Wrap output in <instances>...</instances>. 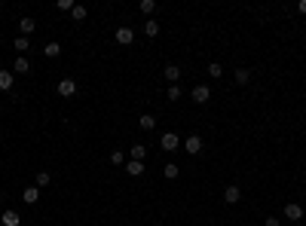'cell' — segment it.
<instances>
[{
    "label": "cell",
    "instance_id": "6",
    "mask_svg": "<svg viewBox=\"0 0 306 226\" xmlns=\"http://www.w3.org/2000/svg\"><path fill=\"white\" fill-rule=\"evenodd\" d=\"M21 202H25V205H37V202H40V187H25Z\"/></svg>",
    "mask_w": 306,
    "mask_h": 226
},
{
    "label": "cell",
    "instance_id": "13",
    "mask_svg": "<svg viewBox=\"0 0 306 226\" xmlns=\"http://www.w3.org/2000/svg\"><path fill=\"white\" fill-rule=\"evenodd\" d=\"M0 223H3V226H21V217H19V211H3Z\"/></svg>",
    "mask_w": 306,
    "mask_h": 226
},
{
    "label": "cell",
    "instance_id": "23",
    "mask_svg": "<svg viewBox=\"0 0 306 226\" xmlns=\"http://www.w3.org/2000/svg\"><path fill=\"white\" fill-rule=\"evenodd\" d=\"M208 76H211V80H218V76H224V67H221L218 61H211V64H208Z\"/></svg>",
    "mask_w": 306,
    "mask_h": 226
},
{
    "label": "cell",
    "instance_id": "12",
    "mask_svg": "<svg viewBox=\"0 0 306 226\" xmlns=\"http://www.w3.org/2000/svg\"><path fill=\"white\" fill-rule=\"evenodd\" d=\"M19 31H21V37H31V34L37 31V21H34V19H21L19 21Z\"/></svg>",
    "mask_w": 306,
    "mask_h": 226
},
{
    "label": "cell",
    "instance_id": "8",
    "mask_svg": "<svg viewBox=\"0 0 306 226\" xmlns=\"http://www.w3.org/2000/svg\"><path fill=\"white\" fill-rule=\"evenodd\" d=\"M285 217H288V220H297V223H300V220H303V208L297 205V202H288V205H285Z\"/></svg>",
    "mask_w": 306,
    "mask_h": 226
},
{
    "label": "cell",
    "instance_id": "16",
    "mask_svg": "<svg viewBox=\"0 0 306 226\" xmlns=\"http://www.w3.org/2000/svg\"><path fill=\"white\" fill-rule=\"evenodd\" d=\"M28 71H31V61L25 58V55H19L16 64H13V74H28Z\"/></svg>",
    "mask_w": 306,
    "mask_h": 226
},
{
    "label": "cell",
    "instance_id": "4",
    "mask_svg": "<svg viewBox=\"0 0 306 226\" xmlns=\"http://www.w3.org/2000/svg\"><path fill=\"white\" fill-rule=\"evenodd\" d=\"M190 98H193V101H196V104H205V101L211 98V89L199 83V86H193V92H190Z\"/></svg>",
    "mask_w": 306,
    "mask_h": 226
},
{
    "label": "cell",
    "instance_id": "27",
    "mask_svg": "<svg viewBox=\"0 0 306 226\" xmlns=\"http://www.w3.org/2000/svg\"><path fill=\"white\" fill-rule=\"evenodd\" d=\"M77 3H74V0H59V9H61V13H71V9H74Z\"/></svg>",
    "mask_w": 306,
    "mask_h": 226
},
{
    "label": "cell",
    "instance_id": "26",
    "mask_svg": "<svg viewBox=\"0 0 306 226\" xmlns=\"http://www.w3.org/2000/svg\"><path fill=\"white\" fill-rule=\"evenodd\" d=\"M34 180H37V187H46L49 180H52V174L49 171H37V177H34Z\"/></svg>",
    "mask_w": 306,
    "mask_h": 226
},
{
    "label": "cell",
    "instance_id": "7",
    "mask_svg": "<svg viewBox=\"0 0 306 226\" xmlns=\"http://www.w3.org/2000/svg\"><path fill=\"white\" fill-rule=\"evenodd\" d=\"M163 76H165L172 86H178V80H181V67H178V64H165V67H163Z\"/></svg>",
    "mask_w": 306,
    "mask_h": 226
},
{
    "label": "cell",
    "instance_id": "21",
    "mask_svg": "<svg viewBox=\"0 0 306 226\" xmlns=\"http://www.w3.org/2000/svg\"><path fill=\"white\" fill-rule=\"evenodd\" d=\"M141 13L144 16H153L156 13V0H141Z\"/></svg>",
    "mask_w": 306,
    "mask_h": 226
},
{
    "label": "cell",
    "instance_id": "1",
    "mask_svg": "<svg viewBox=\"0 0 306 226\" xmlns=\"http://www.w3.org/2000/svg\"><path fill=\"white\" fill-rule=\"evenodd\" d=\"M160 147H163V150H165V153H175V150H178V147H181V141H178V134H175V132H165V134H163V138H160Z\"/></svg>",
    "mask_w": 306,
    "mask_h": 226
},
{
    "label": "cell",
    "instance_id": "15",
    "mask_svg": "<svg viewBox=\"0 0 306 226\" xmlns=\"http://www.w3.org/2000/svg\"><path fill=\"white\" fill-rule=\"evenodd\" d=\"M138 126H141L144 132H153V129H156V116H153V113H144V116L138 119Z\"/></svg>",
    "mask_w": 306,
    "mask_h": 226
},
{
    "label": "cell",
    "instance_id": "30",
    "mask_svg": "<svg viewBox=\"0 0 306 226\" xmlns=\"http://www.w3.org/2000/svg\"><path fill=\"white\" fill-rule=\"evenodd\" d=\"M297 9H300V16H306V0H300V6H297Z\"/></svg>",
    "mask_w": 306,
    "mask_h": 226
},
{
    "label": "cell",
    "instance_id": "28",
    "mask_svg": "<svg viewBox=\"0 0 306 226\" xmlns=\"http://www.w3.org/2000/svg\"><path fill=\"white\" fill-rule=\"evenodd\" d=\"M181 98V86H168V101H178Z\"/></svg>",
    "mask_w": 306,
    "mask_h": 226
},
{
    "label": "cell",
    "instance_id": "10",
    "mask_svg": "<svg viewBox=\"0 0 306 226\" xmlns=\"http://www.w3.org/2000/svg\"><path fill=\"white\" fill-rule=\"evenodd\" d=\"M144 156H147V147H144V144H132V147H129V159L144 162Z\"/></svg>",
    "mask_w": 306,
    "mask_h": 226
},
{
    "label": "cell",
    "instance_id": "18",
    "mask_svg": "<svg viewBox=\"0 0 306 226\" xmlns=\"http://www.w3.org/2000/svg\"><path fill=\"white\" fill-rule=\"evenodd\" d=\"M43 55H46V58H59L61 46H59V43H46V46H43Z\"/></svg>",
    "mask_w": 306,
    "mask_h": 226
},
{
    "label": "cell",
    "instance_id": "17",
    "mask_svg": "<svg viewBox=\"0 0 306 226\" xmlns=\"http://www.w3.org/2000/svg\"><path fill=\"white\" fill-rule=\"evenodd\" d=\"M126 171H129L132 177H141V174H144V162H135V159H129V165H126Z\"/></svg>",
    "mask_w": 306,
    "mask_h": 226
},
{
    "label": "cell",
    "instance_id": "25",
    "mask_svg": "<svg viewBox=\"0 0 306 226\" xmlns=\"http://www.w3.org/2000/svg\"><path fill=\"white\" fill-rule=\"evenodd\" d=\"M163 174H165V177H168V180H175V177H178V174H181V171H178V165H175V162H168V165H165V168H163Z\"/></svg>",
    "mask_w": 306,
    "mask_h": 226
},
{
    "label": "cell",
    "instance_id": "5",
    "mask_svg": "<svg viewBox=\"0 0 306 226\" xmlns=\"http://www.w3.org/2000/svg\"><path fill=\"white\" fill-rule=\"evenodd\" d=\"M184 150H187L190 156H199V153H202V138H199V134H190V138L184 141Z\"/></svg>",
    "mask_w": 306,
    "mask_h": 226
},
{
    "label": "cell",
    "instance_id": "11",
    "mask_svg": "<svg viewBox=\"0 0 306 226\" xmlns=\"http://www.w3.org/2000/svg\"><path fill=\"white\" fill-rule=\"evenodd\" d=\"M13 83H16V74L13 71H0V89H3V92H9Z\"/></svg>",
    "mask_w": 306,
    "mask_h": 226
},
{
    "label": "cell",
    "instance_id": "29",
    "mask_svg": "<svg viewBox=\"0 0 306 226\" xmlns=\"http://www.w3.org/2000/svg\"><path fill=\"white\" fill-rule=\"evenodd\" d=\"M264 226H279V220H276V217H266V220H264Z\"/></svg>",
    "mask_w": 306,
    "mask_h": 226
},
{
    "label": "cell",
    "instance_id": "24",
    "mask_svg": "<svg viewBox=\"0 0 306 226\" xmlns=\"http://www.w3.org/2000/svg\"><path fill=\"white\" fill-rule=\"evenodd\" d=\"M71 16H74V21H83V19L89 16V9H86V6H74V9H71Z\"/></svg>",
    "mask_w": 306,
    "mask_h": 226
},
{
    "label": "cell",
    "instance_id": "20",
    "mask_svg": "<svg viewBox=\"0 0 306 226\" xmlns=\"http://www.w3.org/2000/svg\"><path fill=\"white\" fill-rule=\"evenodd\" d=\"M28 46H31V40H28V37H21V34H19V37L13 40V49H16V52H25Z\"/></svg>",
    "mask_w": 306,
    "mask_h": 226
},
{
    "label": "cell",
    "instance_id": "2",
    "mask_svg": "<svg viewBox=\"0 0 306 226\" xmlns=\"http://www.w3.org/2000/svg\"><path fill=\"white\" fill-rule=\"evenodd\" d=\"M55 92H59L61 98H71L77 92V83L71 80V76H64V80H59V86H55Z\"/></svg>",
    "mask_w": 306,
    "mask_h": 226
},
{
    "label": "cell",
    "instance_id": "9",
    "mask_svg": "<svg viewBox=\"0 0 306 226\" xmlns=\"http://www.w3.org/2000/svg\"><path fill=\"white\" fill-rule=\"evenodd\" d=\"M239 199H242V189L236 187V184L224 189V202H226V205H236V202H239Z\"/></svg>",
    "mask_w": 306,
    "mask_h": 226
},
{
    "label": "cell",
    "instance_id": "19",
    "mask_svg": "<svg viewBox=\"0 0 306 226\" xmlns=\"http://www.w3.org/2000/svg\"><path fill=\"white\" fill-rule=\"evenodd\" d=\"M144 34H147V37H156V34H160V25H156V19H147V21H144Z\"/></svg>",
    "mask_w": 306,
    "mask_h": 226
},
{
    "label": "cell",
    "instance_id": "3",
    "mask_svg": "<svg viewBox=\"0 0 306 226\" xmlns=\"http://www.w3.org/2000/svg\"><path fill=\"white\" fill-rule=\"evenodd\" d=\"M117 43H120V46H132V43H135V31L129 25L117 28Z\"/></svg>",
    "mask_w": 306,
    "mask_h": 226
},
{
    "label": "cell",
    "instance_id": "22",
    "mask_svg": "<svg viewBox=\"0 0 306 226\" xmlns=\"http://www.w3.org/2000/svg\"><path fill=\"white\" fill-rule=\"evenodd\" d=\"M110 165H126V153H122V150H113V153H110Z\"/></svg>",
    "mask_w": 306,
    "mask_h": 226
},
{
    "label": "cell",
    "instance_id": "14",
    "mask_svg": "<svg viewBox=\"0 0 306 226\" xmlns=\"http://www.w3.org/2000/svg\"><path fill=\"white\" fill-rule=\"evenodd\" d=\"M233 76H236V83H239V86L251 83V71H248V67H236V71H233Z\"/></svg>",
    "mask_w": 306,
    "mask_h": 226
}]
</instances>
